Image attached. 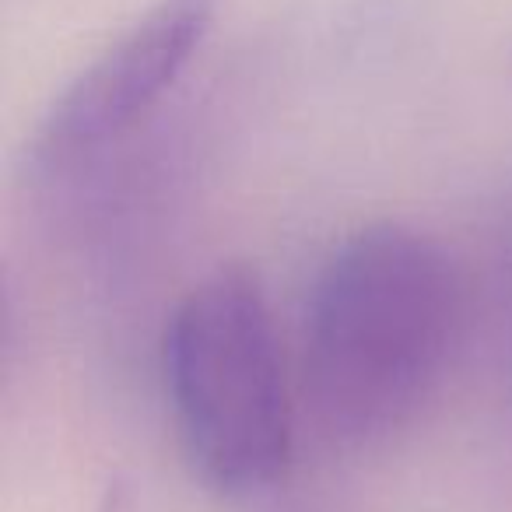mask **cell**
<instances>
[{
    "instance_id": "cell-1",
    "label": "cell",
    "mask_w": 512,
    "mask_h": 512,
    "mask_svg": "<svg viewBox=\"0 0 512 512\" xmlns=\"http://www.w3.org/2000/svg\"><path fill=\"white\" fill-rule=\"evenodd\" d=\"M467 320L453 256L400 221L351 232L316 274L302 334V404L334 449H372L435 397Z\"/></svg>"
},
{
    "instance_id": "cell-2",
    "label": "cell",
    "mask_w": 512,
    "mask_h": 512,
    "mask_svg": "<svg viewBox=\"0 0 512 512\" xmlns=\"http://www.w3.org/2000/svg\"><path fill=\"white\" fill-rule=\"evenodd\" d=\"M162 383L186 463L211 491L274 488L295 453V390L267 292L249 267H218L172 309Z\"/></svg>"
},
{
    "instance_id": "cell-3",
    "label": "cell",
    "mask_w": 512,
    "mask_h": 512,
    "mask_svg": "<svg viewBox=\"0 0 512 512\" xmlns=\"http://www.w3.org/2000/svg\"><path fill=\"white\" fill-rule=\"evenodd\" d=\"M221 0H155L46 106L29 137V169L46 179L106 162L165 106L214 29Z\"/></svg>"
},
{
    "instance_id": "cell-4",
    "label": "cell",
    "mask_w": 512,
    "mask_h": 512,
    "mask_svg": "<svg viewBox=\"0 0 512 512\" xmlns=\"http://www.w3.org/2000/svg\"><path fill=\"white\" fill-rule=\"evenodd\" d=\"M502 278H498V292H502V323L509 327V344H512V239L502 249Z\"/></svg>"
}]
</instances>
